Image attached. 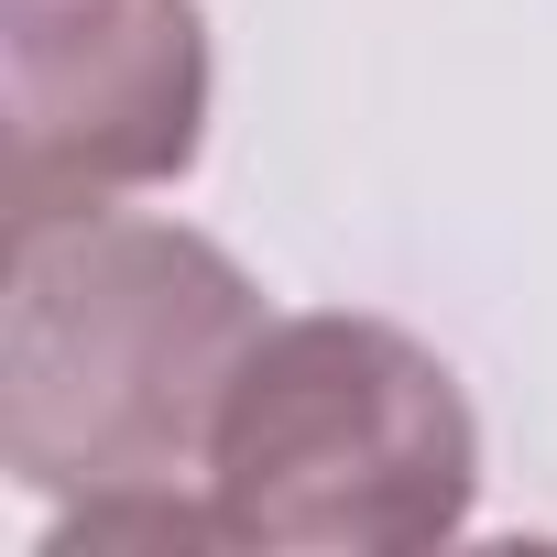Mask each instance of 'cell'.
Segmentation results:
<instances>
[{
  "label": "cell",
  "instance_id": "3957f363",
  "mask_svg": "<svg viewBox=\"0 0 557 557\" xmlns=\"http://www.w3.org/2000/svg\"><path fill=\"white\" fill-rule=\"evenodd\" d=\"M0 197L12 219L175 186L208 143L197 0H0Z\"/></svg>",
  "mask_w": 557,
  "mask_h": 557
},
{
  "label": "cell",
  "instance_id": "7a4b0ae2",
  "mask_svg": "<svg viewBox=\"0 0 557 557\" xmlns=\"http://www.w3.org/2000/svg\"><path fill=\"white\" fill-rule=\"evenodd\" d=\"M208 503L230 546L416 557L481 503V426L459 372L394 318H273L219 405Z\"/></svg>",
  "mask_w": 557,
  "mask_h": 557
},
{
  "label": "cell",
  "instance_id": "6da1fadb",
  "mask_svg": "<svg viewBox=\"0 0 557 557\" xmlns=\"http://www.w3.org/2000/svg\"><path fill=\"white\" fill-rule=\"evenodd\" d=\"M251 273L186 230L110 197L12 219L0 296V459L45 503H121L208 481L219 405L262 339Z\"/></svg>",
  "mask_w": 557,
  "mask_h": 557
}]
</instances>
